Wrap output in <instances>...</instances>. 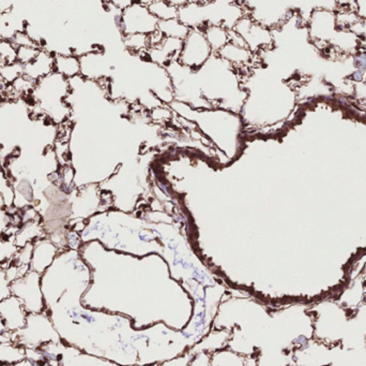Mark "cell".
Masks as SVG:
<instances>
[{
	"label": "cell",
	"mask_w": 366,
	"mask_h": 366,
	"mask_svg": "<svg viewBox=\"0 0 366 366\" xmlns=\"http://www.w3.org/2000/svg\"><path fill=\"white\" fill-rule=\"evenodd\" d=\"M258 366H293L291 351L277 348H263L257 353Z\"/></svg>",
	"instance_id": "4fadbf2b"
},
{
	"label": "cell",
	"mask_w": 366,
	"mask_h": 366,
	"mask_svg": "<svg viewBox=\"0 0 366 366\" xmlns=\"http://www.w3.org/2000/svg\"><path fill=\"white\" fill-rule=\"evenodd\" d=\"M192 355L190 353H186L180 357L175 358V359L168 360V361L163 362V363L156 364L154 366H189Z\"/></svg>",
	"instance_id": "7402d4cb"
},
{
	"label": "cell",
	"mask_w": 366,
	"mask_h": 366,
	"mask_svg": "<svg viewBox=\"0 0 366 366\" xmlns=\"http://www.w3.org/2000/svg\"><path fill=\"white\" fill-rule=\"evenodd\" d=\"M22 49L25 51L26 55H27L28 52H31V53H34V50L30 49V48H27V46H22ZM37 57V56L34 55V54H31L30 56H27V58H25V62H31L32 59H35V58Z\"/></svg>",
	"instance_id": "cb8c5ba5"
},
{
	"label": "cell",
	"mask_w": 366,
	"mask_h": 366,
	"mask_svg": "<svg viewBox=\"0 0 366 366\" xmlns=\"http://www.w3.org/2000/svg\"><path fill=\"white\" fill-rule=\"evenodd\" d=\"M120 30L126 36H150L158 30L159 20L149 11L148 6L133 3L122 11Z\"/></svg>",
	"instance_id": "52a82bcc"
},
{
	"label": "cell",
	"mask_w": 366,
	"mask_h": 366,
	"mask_svg": "<svg viewBox=\"0 0 366 366\" xmlns=\"http://www.w3.org/2000/svg\"><path fill=\"white\" fill-rule=\"evenodd\" d=\"M92 272L80 251L64 249L41 275L45 311L57 302L80 301L92 285Z\"/></svg>",
	"instance_id": "6da1fadb"
},
{
	"label": "cell",
	"mask_w": 366,
	"mask_h": 366,
	"mask_svg": "<svg viewBox=\"0 0 366 366\" xmlns=\"http://www.w3.org/2000/svg\"><path fill=\"white\" fill-rule=\"evenodd\" d=\"M11 295L21 300L28 314H40L45 311L41 288V274L30 269L21 279L10 283Z\"/></svg>",
	"instance_id": "277c9868"
},
{
	"label": "cell",
	"mask_w": 366,
	"mask_h": 366,
	"mask_svg": "<svg viewBox=\"0 0 366 366\" xmlns=\"http://www.w3.org/2000/svg\"><path fill=\"white\" fill-rule=\"evenodd\" d=\"M59 342H61L59 334L45 311L28 314L25 327L20 331L12 332V343L30 349H39L46 344Z\"/></svg>",
	"instance_id": "3957f363"
},
{
	"label": "cell",
	"mask_w": 366,
	"mask_h": 366,
	"mask_svg": "<svg viewBox=\"0 0 366 366\" xmlns=\"http://www.w3.org/2000/svg\"><path fill=\"white\" fill-rule=\"evenodd\" d=\"M40 366H50V365H48V364H46V363H42L41 365Z\"/></svg>",
	"instance_id": "484cf974"
},
{
	"label": "cell",
	"mask_w": 366,
	"mask_h": 366,
	"mask_svg": "<svg viewBox=\"0 0 366 366\" xmlns=\"http://www.w3.org/2000/svg\"><path fill=\"white\" fill-rule=\"evenodd\" d=\"M26 359V348L14 343H0V366H11Z\"/></svg>",
	"instance_id": "5bb4252c"
},
{
	"label": "cell",
	"mask_w": 366,
	"mask_h": 366,
	"mask_svg": "<svg viewBox=\"0 0 366 366\" xmlns=\"http://www.w3.org/2000/svg\"><path fill=\"white\" fill-rule=\"evenodd\" d=\"M229 337H230V331L225 329H214L213 328L206 337L199 341L196 345L193 346L189 353L194 355L197 353H213L218 350L224 349L227 347Z\"/></svg>",
	"instance_id": "7c38bea8"
},
{
	"label": "cell",
	"mask_w": 366,
	"mask_h": 366,
	"mask_svg": "<svg viewBox=\"0 0 366 366\" xmlns=\"http://www.w3.org/2000/svg\"><path fill=\"white\" fill-rule=\"evenodd\" d=\"M339 347L311 339L291 350V363L293 366H329Z\"/></svg>",
	"instance_id": "8992f818"
},
{
	"label": "cell",
	"mask_w": 366,
	"mask_h": 366,
	"mask_svg": "<svg viewBox=\"0 0 366 366\" xmlns=\"http://www.w3.org/2000/svg\"><path fill=\"white\" fill-rule=\"evenodd\" d=\"M365 293L366 281L362 275H360L357 279H351V283L346 286L335 300L344 309L353 314L365 303Z\"/></svg>",
	"instance_id": "8fae6325"
},
{
	"label": "cell",
	"mask_w": 366,
	"mask_h": 366,
	"mask_svg": "<svg viewBox=\"0 0 366 366\" xmlns=\"http://www.w3.org/2000/svg\"><path fill=\"white\" fill-rule=\"evenodd\" d=\"M212 55V49L207 41L204 30L193 28L182 41L178 62L183 67L195 71L200 69Z\"/></svg>",
	"instance_id": "5b68a950"
},
{
	"label": "cell",
	"mask_w": 366,
	"mask_h": 366,
	"mask_svg": "<svg viewBox=\"0 0 366 366\" xmlns=\"http://www.w3.org/2000/svg\"><path fill=\"white\" fill-rule=\"evenodd\" d=\"M32 244H34V249H32L31 261L29 265L30 269L42 275L48 267H51L58 253L61 251L46 237L38 239Z\"/></svg>",
	"instance_id": "30bf717a"
},
{
	"label": "cell",
	"mask_w": 366,
	"mask_h": 366,
	"mask_svg": "<svg viewBox=\"0 0 366 366\" xmlns=\"http://www.w3.org/2000/svg\"><path fill=\"white\" fill-rule=\"evenodd\" d=\"M217 54L226 62H236V64H247L253 57V53L249 49L235 45L230 42Z\"/></svg>",
	"instance_id": "e0dca14e"
},
{
	"label": "cell",
	"mask_w": 366,
	"mask_h": 366,
	"mask_svg": "<svg viewBox=\"0 0 366 366\" xmlns=\"http://www.w3.org/2000/svg\"><path fill=\"white\" fill-rule=\"evenodd\" d=\"M149 11L154 14L159 21H168V20L178 19V9L175 6H170L164 3H154L148 6Z\"/></svg>",
	"instance_id": "d6986e66"
},
{
	"label": "cell",
	"mask_w": 366,
	"mask_h": 366,
	"mask_svg": "<svg viewBox=\"0 0 366 366\" xmlns=\"http://www.w3.org/2000/svg\"><path fill=\"white\" fill-rule=\"evenodd\" d=\"M313 319V339L330 346L341 345L353 313L337 300H323L309 307Z\"/></svg>",
	"instance_id": "7a4b0ae2"
},
{
	"label": "cell",
	"mask_w": 366,
	"mask_h": 366,
	"mask_svg": "<svg viewBox=\"0 0 366 366\" xmlns=\"http://www.w3.org/2000/svg\"><path fill=\"white\" fill-rule=\"evenodd\" d=\"M158 30L165 38L184 40L190 31V28L183 25L178 19H176L159 21Z\"/></svg>",
	"instance_id": "ac0fdd59"
},
{
	"label": "cell",
	"mask_w": 366,
	"mask_h": 366,
	"mask_svg": "<svg viewBox=\"0 0 366 366\" xmlns=\"http://www.w3.org/2000/svg\"><path fill=\"white\" fill-rule=\"evenodd\" d=\"M10 295H11L10 281H8L7 275H6V269L0 267V302L7 299Z\"/></svg>",
	"instance_id": "ffe728a7"
},
{
	"label": "cell",
	"mask_w": 366,
	"mask_h": 366,
	"mask_svg": "<svg viewBox=\"0 0 366 366\" xmlns=\"http://www.w3.org/2000/svg\"><path fill=\"white\" fill-rule=\"evenodd\" d=\"M50 350L58 366H119L110 360L84 353L62 342L51 344Z\"/></svg>",
	"instance_id": "ba28073f"
},
{
	"label": "cell",
	"mask_w": 366,
	"mask_h": 366,
	"mask_svg": "<svg viewBox=\"0 0 366 366\" xmlns=\"http://www.w3.org/2000/svg\"><path fill=\"white\" fill-rule=\"evenodd\" d=\"M203 30L213 54L218 53L229 43L228 30L225 29L222 26H207Z\"/></svg>",
	"instance_id": "9a60e30c"
},
{
	"label": "cell",
	"mask_w": 366,
	"mask_h": 366,
	"mask_svg": "<svg viewBox=\"0 0 366 366\" xmlns=\"http://www.w3.org/2000/svg\"><path fill=\"white\" fill-rule=\"evenodd\" d=\"M28 313L21 300L10 295L0 302V317L3 318L7 331L17 332L23 329L27 321Z\"/></svg>",
	"instance_id": "9c48e42d"
},
{
	"label": "cell",
	"mask_w": 366,
	"mask_h": 366,
	"mask_svg": "<svg viewBox=\"0 0 366 366\" xmlns=\"http://www.w3.org/2000/svg\"><path fill=\"white\" fill-rule=\"evenodd\" d=\"M7 331V328H6L5 323H3V318L0 317V335L5 333Z\"/></svg>",
	"instance_id": "d4e9b609"
},
{
	"label": "cell",
	"mask_w": 366,
	"mask_h": 366,
	"mask_svg": "<svg viewBox=\"0 0 366 366\" xmlns=\"http://www.w3.org/2000/svg\"><path fill=\"white\" fill-rule=\"evenodd\" d=\"M11 366H40V364L36 363V362L30 361V360L25 359L23 361L20 362V363L14 364Z\"/></svg>",
	"instance_id": "603a6c76"
},
{
	"label": "cell",
	"mask_w": 366,
	"mask_h": 366,
	"mask_svg": "<svg viewBox=\"0 0 366 366\" xmlns=\"http://www.w3.org/2000/svg\"><path fill=\"white\" fill-rule=\"evenodd\" d=\"M189 366H211V355L208 353H197L192 355Z\"/></svg>",
	"instance_id": "44dd1931"
},
{
	"label": "cell",
	"mask_w": 366,
	"mask_h": 366,
	"mask_svg": "<svg viewBox=\"0 0 366 366\" xmlns=\"http://www.w3.org/2000/svg\"><path fill=\"white\" fill-rule=\"evenodd\" d=\"M211 366H245V357L226 347L211 353Z\"/></svg>",
	"instance_id": "2e32d148"
},
{
	"label": "cell",
	"mask_w": 366,
	"mask_h": 366,
	"mask_svg": "<svg viewBox=\"0 0 366 366\" xmlns=\"http://www.w3.org/2000/svg\"><path fill=\"white\" fill-rule=\"evenodd\" d=\"M129 366H140V365H138V364H134V365H129Z\"/></svg>",
	"instance_id": "4316f807"
}]
</instances>
